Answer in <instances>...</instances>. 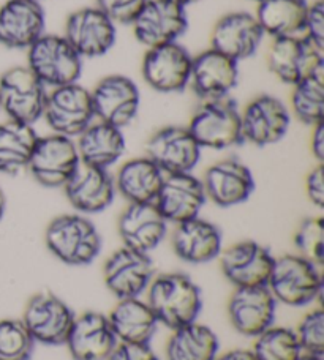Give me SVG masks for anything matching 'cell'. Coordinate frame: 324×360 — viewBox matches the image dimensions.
<instances>
[{
  "label": "cell",
  "mask_w": 324,
  "mask_h": 360,
  "mask_svg": "<svg viewBox=\"0 0 324 360\" xmlns=\"http://www.w3.org/2000/svg\"><path fill=\"white\" fill-rule=\"evenodd\" d=\"M146 302L158 324L173 330L198 321L203 308L199 286L189 275L180 272L161 274L152 278Z\"/></svg>",
  "instance_id": "1"
},
{
  "label": "cell",
  "mask_w": 324,
  "mask_h": 360,
  "mask_svg": "<svg viewBox=\"0 0 324 360\" xmlns=\"http://www.w3.org/2000/svg\"><path fill=\"white\" fill-rule=\"evenodd\" d=\"M44 242L63 264L87 266L101 252V236L86 215L65 214L48 224Z\"/></svg>",
  "instance_id": "2"
},
{
  "label": "cell",
  "mask_w": 324,
  "mask_h": 360,
  "mask_svg": "<svg viewBox=\"0 0 324 360\" xmlns=\"http://www.w3.org/2000/svg\"><path fill=\"white\" fill-rule=\"evenodd\" d=\"M82 60L63 35L43 34L27 49V68L46 89L80 81Z\"/></svg>",
  "instance_id": "3"
},
{
  "label": "cell",
  "mask_w": 324,
  "mask_h": 360,
  "mask_svg": "<svg viewBox=\"0 0 324 360\" xmlns=\"http://www.w3.org/2000/svg\"><path fill=\"white\" fill-rule=\"evenodd\" d=\"M266 286L274 295V299L285 305H309L321 294V267L301 255L280 256V258H275Z\"/></svg>",
  "instance_id": "4"
},
{
  "label": "cell",
  "mask_w": 324,
  "mask_h": 360,
  "mask_svg": "<svg viewBox=\"0 0 324 360\" xmlns=\"http://www.w3.org/2000/svg\"><path fill=\"white\" fill-rule=\"evenodd\" d=\"M187 128L201 149L225 150L244 143L241 111L230 96L201 103Z\"/></svg>",
  "instance_id": "5"
},
{
  "label": "cell",
  "mask_w": 324,
  "mask_h": 360,
  "mask_svg": "<svg viewBox=\"0 0 324 360\" xmlns=\"http://www.w3.org/2000/svg\"><path fill=\"white\" fill-rule=\"evenodd\" d=\"M43 117L56 134L77 138L95 120L90 90L77 82L49 89Z\"/></svg>",
  "instance_id": "6"
},
{
  "label": "cell",
  "mask_w": 324,
  "mask_h": 360,
  "mask_svg": "<svg viewBox=\"0 0 324 360\" xmlns=\"http://www.w3.org/2000/svg\"><path fill=\"white\" fill-rule=\"evenodd\" d=\"M48 89L25 67H13L0 76V109L10 120L34 125L43 117Z\"/></svg>",
  "instance_id": "7"
},
{
  "label": "cell",
  "mask_w": 324,
  "mask_h": 360,
  "mask_svg": "<svg viewBox=\"0 0 324 360\" xmlns=\"http://www.w3.org/2000/svg\"><path fill=\"white\" fill-rule=\"evenodd\" d=\"M130 25L136 40L151 49L176 43L189 27V18L176 0H146Z\"/></svg>",
  "instance_id": "8"
},
{
  "label": "cell",
  "mask_w": 324,
  "mask_h": 360,
  "mask_svg": "<svg viewBox=\"0 0 324 360\" xmlns=\"http://www.w3.org/2000/svg\"><path fill=\"white\" fill-rule=\"evenodd\" d=\"M81 165L76 143L62 134L38 138L27 169L46 188H63Z\"/></svg>",
  "instance_id": "9"
},
{
  "label": "cell",
  "mask_w": 324,
  "mask_h": 360,
  "mask_svg": "<svg viewBox=\"0 0 324 360\" xmlns=\"http://www.w3.org/2000/svg\"><path fill=\"white\" fill-rule=\"evenodd\" d=\"M268 65L278 79L293 87L309 76L324 72V51L304 35L277 38L269 48Z\"/></svg>",
  "instance_id": "10"
},
{
  "label": "cell",
  "mask_w": 324,
  "mask_h": 360,
  "mask_svg": "<svg viewBox=\"0 0 324 360\" xmlns=\"http://www.w3.org/2000/svg\"><path fill=\"white\" fill-rule=\"evenodd\" d=\"M75 318L62 299L51 292H40L27 302L21 321L35 343L59 346L67 343Z\"/></svg>",
  "instance_id": "11"
},
{
  "label": "cell",
  "mask_w": 324,
  "mask_h": 360,
  "mask_svg": "<svg viewBox=\"0 0 324 360\" xmlns=\"http://www.w3.org/2000/svg\"><path fill=\"white\" fill-rule=\"evenodd\" d=\"M192 60L189 51L177 41L151 48L142 59V78L157 92H182L190 84Z\"/></svg>",
  "instance_id": "12"
},
{
  "label": "cell",
  "mask_w": 324,
  "mask_h": 360,
  "mask_svg": "<svg viewBox=\"0 0 324 360\" xmlns=\"http://www.w3.org/2000/svg\"><path fill=\"white\" fill-rule=\"evenodd\" d=\"M95 119L113 127L132 124L139 111L141 94L133 79L124 75H109L90 90Z\"/></svg>",
  "instance_id": "13"
},
{
  "label": "cell",
  "mask_w": 324,
  "mask_h": 360,
  "mask_svg": "<svg viewBox=\"0 0 324 360\" xmlns=\"http://www.w3.org/2000/svg\"><path fill=\"white\" fill-rule=\"evenodd\" d=\"M291 112L274 95H258L241 111L242 138L247 143L266 147L282 141L289 130Z\"/></svg>",
  "instance_id": "14"
},
{
  "label": "cell",
  "mask_w": 324,
  "mask_h": 360,
  "mask_svg": "<svg viewBox=\"0 0 324 360\" xmlns=\"http://www.w3.org/2000/svg\"><path fill=\"white\" fill-rule=\"evenodd\" d=\"M63 37L82 59H94L113 49L118 29L100 8L86 6L67 18Z\"/></svg>",
  "instance_id": "15"
},
{
  "label": "cell",
  "mask_w": 324,
  "mask_h": 360,
  "mask_svg": "<svg viewBox=\"0 0 324 360\" xmlns=\"http://www.w3.org/2000/svg\"><path fill=\"white\" fill-rule=\"evenodd\" d=\"M201 147L187 127L170 125L155 131L147 141L146 152L165 174L192 172L201 160Z\"/></svg>",
  "instance_id": "16"
},
{
  "label": "cell",
  "mask_w": 324,
  "mask_h": 360,
  "mask_svg": "<svg viewBox=\"0 0 324 360\" xmlns=\"http://www.w3.org/2000/svg\"><path fill=\"white\" fill-rule=\"evenodd\" d=\"M154 262L149 255L122 247L103 266V280L116 297H139L154 278Z\"/></svg>",
  "instance_id": "17"
},
{
  "label": "cell",
  "mask_w": 324,
  "mask_h": 360,
  "mask_svg": "<svg viewBox=\"0 0 324 360\" xmlns=\"http://www.w3.org/2000/svg\"><path fill=\"white\" fill-rule=\"evenodd\" d=\"M264 37L255 15L249 11H232L223 15L213 25L211 48L239 63L256 54Z\"/></svg>",
  "instance_id": "18"
},
{
  "label": "cell",
  "mask_w": 324,
  "mask_h": 360,
  "mask_svg": "<svg viewBox=\"0 0 324 360\" xmlns=\"http://www.w3.org/2000/svg\"><path fill=\"white\" fill-rule=\"evenodd\" d=\"M206 198L228 209L249 201L255 191V179L250 168L237 158H225L209 166L201 180Z\"/></svg>",
  "instance_id": "19"
},
{
  "label": "cell",
  "mask_w": 324,
  "mask_h": 360,
  "mask_svg": "<svg viewBox=\"0 0 324 360\" xmlns=\"http://www.w3.org/2000/svg\"><path fill=\"white\" fill-rule=\"evenodd\" d=\"M222 270L236 288L266 286L275 258L268 248L255 240H242L222 250Z\"/></svg>",
  "instance_id": "20"
},
{
  "label": "cell",
  "mask_w": 324,
  "mask_h": 360,
  "mask_svg": "<svg viewBox=\"0 0 324 360\" xmlns=\"http://www.w3.org/2000/svg\"><path fill=\"white\" fill-rule=\"evenodd\" d=\"M206 201L207 198L201 179L192 172H184L165 174L154 204L168 223L180 224L199 217Z\"/></svg>",
  "instance_id": "21"
},
{
  "label": "cell",
  "mask_w": 324,
  "mask_h": 360,
  "mask_svg": "<svg viewBox=\"0 0 324 360\" xmlns=\"http://www.w3.org/2000/svg\"><path fill=\"white\" fill-rule=\"evenodd\" d=\"M277 300L268 286L236 288L228 304L231 326L244 337H258L274 326Z\"/></svg>",
  "instance_id": "22"
},
{
  "label": "cell",
  "mask_w": 324,
  "mask_h": 360,
  "mask_svg": "<svg viewBox=\"0 0 324 360\" xmlns=\"http://www.w3.org/2000/svg\"><path fill=\"white\" fill-rule=\"evenodd\" d=\"M46 16L37 0H6L0 6V44L27 51L44 34Z\"/></svg>",
  "instance_id": "23"
},
{
  "label": "cell",
  "mask_w": 324,
  "mask_h": 360,
  "mask_svg": "<svg viewBox=\"0 0 324 360\" xmlns=\"http://www.w3.org/2000/svg\"><path fill=\"white\" fill-rule=\"evenodd\" d=\"M239 63L216 49H206L193 57L190 84L203 101L226 98L237 87Z\"/></svg>",
  "instance_id": "24"
},
{
  "label": "cell",
  "mask_w": 324,
  "mask_h": 360,
  "mask_svg": "<svg viewBox=\"0 0 324 360\" xmlns=\"http://www.w3.org/2000/svg\"><path fill=\"white\" fill-rule=\"evenodd\" d=\"M68 202L80 214H100L113 204L116 196L114 179L108 169L81 163L75 174L63 185Z\"/></svg>",
  "instance_id": "25"
},
{
  "label": "cell",
  "mask_w": 324,
  "mask_h": 360,
  "mask_svg": "<svg viewBox=\"0 0 324 360\" xmlns=\"http://www.w3.org/2000/svg\"><path fill=\"white\" fill-rule=\"evenodd\" d=\"M118 228L124 247L149 255L163 242L168 221L154 202L128 204L119 218Z\"/></svg>",
  "instance_id": "26"
},
{
  "label": "cell",
  "mask_w": 324,
  "mask_h": 360,
  "mask_svg": "<svg viewBox=\"0 0 324 360\" xmlns=\"http://www.w3.org/2000/svg\"><path fill=\"white\" fill-rule=\"evenodd\" d=\"M73 360H106L118 345L106 314L86 311L75 318L67 343Z\"/></svg>",
  "instance_id": "27"
},
{
  "label": "cell",
  "mask_w": 324,
  "mask_h": 360,
  "mask_svg": "<svg viewBox=\"0 0 324 360\" xmlns=\"http://www.w3.org/2000/svg\"><path fill=\"white\" fill-rule=\"evenodd\" d=\"M171 242L177 258L189 264H206L217 259L223 250L222 231L199 217L176 224Z\"/></svg>",
  "instance_id": "28"
},
{
  "label": "cell",
  "mask_w": 324,
  "mask_h": 360,
  "mask_svg": "<svg viewBox=\"0 0 324 360\" xmlns=\"http://www.w3.org/2000/svg\"><path fill=\"white\" fill-rule=\"evenodd\" d=\"M76 147L81 163L108 169L124 155L125 138L120 128L96 120L77 136Z\"/></svg>",
  "instance_id": "29"
},
{
  "label": "cell",
  "mask_w": 324,
  "mask_h": 360,
  "mask_svg": "<svg viewBox=\"0 0 324 360\" xmlns=\"http://www.w3.org/2000/svg\"><path fill=\"white\" fill-rule=\"evenodd\" d=\"M108 319L119 343L149 345L158 327L151 307L139 297L120 299Z\"/></svg>",
  "instance_id": "30"
},
{
  "label": "cell",
  "mask_w": 324,
  "mask_h": 360,
  "mask_svg": "<svg viewBox=\"0 0 324 360\" xmlns=\"http://www.w3.org/2000/svg\"><path fill=\"white\" fill-rule=\"evenodd\" d=\"M165 172L149 157L128 160L120 166L114 179L119 191L130 204L154 202L163 184Z\"/></svg>",
  "instance_id": "31"
},
{
  "label": "cell",
  "mask_w": 324,
  "mask_h": 360,
  "mask_svg": "<svg viewBox=\"0 0 324 360\" xmlns=\"http://www.w3.org/2000/svg\"><path fill=\"white\" fill-rule=\"evenodd\" d=\"M309 2L307 0H263L256 6L255 18L264 35L272 40L302 35Z\"/></svg>",
  "instance_id": "32"
},
{
  "label": "cell",
  "mask_w": 324,
  "mask_h": 360,
  "mask_svg": "<svg viewBox=\"0 0 324 360\" xmlns=\"http://www.w3.org/2000/svg\"><path fill=\"white\" fill-rule=\"evenodd\" d=\"M38 138L34 125L10 119L0 124V172L16 176L27 169Z\"/></svg>",
  "instance_id": "33"
},
{
  "label": "cell",
  "mask_w": 324,
  "mask_h": 360,
  "mask_svg": "<svg viewBox=\"0 0 324 360\" xmlns=\"http://www.w3.org/2000/svg\"><path fill=\"white\" fill-rule=\"evenodd\" d=\"M218 346L216 332L194 321L173 330L166 357L168 360H216Z\"/></svg>",
  "instance_id": "34"
},
{
  "label": "cell",
  "mask_w": 324,
  "mask_h": 360,
  "mask_svg": "<svg viewBox=\"0 0 324 360\" xmlns=\"http://www.w3.org/2000/svg\"><path fill=\"white\" fill-rule=\"evenodd\" d=\"M289 112L304 125L315 127L324 122V72L309 76L293 86Z\"/></svg>",
  "instance_id": "35"
},
{
  "label": "cell",
  "mask_w": 324,
  "mask_h": 360,
  "mask_svg": "<svg viewBox=\"0 0 324 360\" xmlns=\"http://www.w3.org/2000/svg\"><path fill=\"white\" fill-rule=\"evenodd\" d=\"M251 352L256 360H296L302 349L294 330L272 326L256 337Z\"/></svg>",
  "instance_id": "36"
},
{
  "label": "cell",
  "mask_w": 324,
  "mask_h": 360,
  "mask_svg": "<svg viewBox=\"0 0 324 360\" xmlns=\"http://www.w3.org/2000/svg\"><path fill=\"white\" fill-rule=\"evenodd\" d=\"M35 342L21 319L0 321V360H29Z\"/></svg>",
  "instance_id": "37"
},
{
  "label": "cell",
  "mask_w": 324,
  "mask_h": 360,
  "mask_svg": "<svg viewBox=\"0 0 324 360\" xmlns=\"http://www.w3.org/2000/svg\"><path fill=\"white\" fill-rule=\"evenodd\" d=\"M294 247L301 256L316 266L324 262V220L321 217H309L294 233Z\"/></svg>",
  "instance_id": "38"
},
{
  "label": "cell",
  "mask_w": 324,
  "mask_h": 360,
  "mask_svg": "<svg viewBox=\"0 0 324 360\" xmlns=\"http://www.w3.org/2000/svg\"><path fill=\"white\" fill-rule=\"evenodd\" d=\"M302 352L324 356V313L321 308L309 311L294 330Z\"/></svg>",
  "instance_id": "39"
},
{
  "label": "cell",
  "mask_w": 324,
  "mask_h": 360,
  "mask_svg": "<svg viewBox=\"0 0 324 360\" xmlns=\"http://www.w3.org/2000/svg\"><path fill=\"white\" fill-rule=\"evenodd\" d=\"M95 2L96 8L105 13L116 25H130L146 0H95Z\"/></svg>",
  "instance_id": "40"
},
{
  "label": "cell",
  "mask_w": 324,
  "mask_h": 360,
  "mask_svg": "<svg viewBox=\"0 0 324 360\" xmlns=\"http://www.w3.org/2000/svg\"><path fill=\"white\" fill-rule=\"evenodd\" d=\"M302 35L312 41L315 46L324 51V2L315 0L309 4L306 21H304Z\"/></svg>",
  "instance_id": "41"
},
{
  "label": "cell",
  "mask_w": 324,
  "mask_h": 360,
  "mask_svg": "<svg viewBox=\"0 0 324 360\" xmlns=\"http://www.w3.org/2000/svg\"><path fill=\"white\" fill-rule=\"evenodd\" d=\"M106 360H158V357L149 345L119 343Z\"/></svg>",
  "instance_id": "42"
},
{
  "label": "cell",
  "mask_w": 324,
  "mask_h": 360,
  "mask_svg": "<svg viewBox=\"0 0 324 360\" xmlns=\"http://www.w3.org/2000/svg\"><path fill=\"white\" fill-rule=\"evenodd\" d=\"M306 193L309 201L312 202L315 207H324V168L321 163H318V166H315V168L307 174Z\"/></svg>",
  "instance_id": "43"
},
{
  "label": "cell",
  "mask_w": 324,
  "mask_h": 360,
  "mask_svg": "<svg viewBox=\"0 0 324 360\" xmlns=\"http://www.w3.org/2000/svg\"><path fill=\"white\" fill-rule=\"evenodd\" d=\"M310 150L316 162L323 165L324 160V122L312 127V138H310Z\"/></svg>",
  "instance_id": "44"
},
{
  "label": "cell",
  "mask_w": 324,
  "mask_h": 360,
  "mask_svg": "<svg viewBox=\"0 0 324 360\" xmlns=\"http://www.w3.org/2000/svg\"><path fill=\"white\" fill-rule=\"evenodd\" d=\"M216 360H256L251 349H232L225 352L223 356L217 357Z\"/></svg>",
  "instance_id": "45"
},
{
  "label": "cell",
  "mask_w": 324,
  "mask_h": 360,
  "mask_svg": "<svg viewBox=\"0 0 324 360\" xmlns=\"http://www.w3.org/2000/svg\"><path fill=\"white\" fill-rule=\"evenodd\" d=\"M5 209H6V198H5L4 190L0 188V221H2V218L5 215Z\"/></svg>",
  "instance_id": "46"
},
{
  "label": "cell",
  "mask_w": 324,
  "mask_h": 360,
  "mask_svg": "<svg viewBox=\"0 0 324 360\" xmlns=\"http://www.w3.org/2000/svg\"><path fill=\"white\" fill-rule=\"evenodd\" d=\"M324 356H315V354H306V352H302V354L297 357L296 360H324Z\"/></svg>",
  "instance_id": "47"
},
{
  "label": "cell",
  "mask_w": 324,
  "mask_h": 360,
  "mask_svg": "<svg viewBox=\"0 0 324 360\" xmlns=\"http://www.w3.org/2000/svg\"><path fill=\"white\" fill-rule=\"evenodd\" d=\"M176 2H179L180 5H184L187 8V6L192 5V4H197V2H199V0H176Z\"/></svg>",
  "instance_id": "48"
},
{
  "label": "cell",
  "mask_w": 324,
  "mask_h": 360,
  "mask_svg": "<svg viewBox=\"0 0 324 360\" xmlns=\"http://www.w3.org/2000/svg\"><path fill=\"white\" fill-rule=\"evenodd\" d=\"M254 2H256V4H259V2H263V0H254Z\"/></svg>",
  "instance_id": "49"
},
{
  "label": "cell",
  "mask_w": 324,
  "mask_h": 360,
  "mask_svg": "<svg viewBox=\"0 0 324 360\" xmlns=\"http://www.w3.org/2000/svg\"><path fill=\"white\" fill-rule=\"evenodd\" d=\"M37 2H42V0H37Z\"/></svg>",
  "instance_id": "50"
}]
</instances>
